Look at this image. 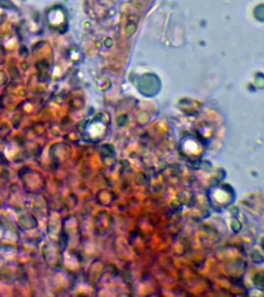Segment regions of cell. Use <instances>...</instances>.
<instances>
[{
    "label": "cell",
    "mask_w": 264,
    "mask_h": 297,
    "mask_svg": "<svg viewBox=\"0 0 264 297\" xmlns=\"http://www.w3.org/2000/svg\"><path fill=\"white\" fill-rule=\"evenodd\" d=\"M208 199L213 209L220 211L233 204L235 200V193L227 184L214 185L208 191Z\"/></svg>",
    "instance_id": "1"
}]
</instances>
